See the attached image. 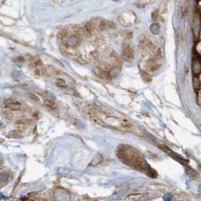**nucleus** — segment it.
Instances as JSON below:
<instances>
[{
    "mask_svg": "<svg viewBox=\"0 0 201 201\" xmlns=\"http://www.w3.org/2000/svg\"><path fill=\"white\" fill-rule=\"evenodd\" d=\"M118 155L120 158L128 166L136 169H142L144 163L143 157L133 148L129 146H121L119 147Z\"/></svg>",
    "mask_w": 201,
    "mask_h": 201,
    "instance_id": "f257e3e1",
    "label": "nucleus"
},
{
    "mask_svg": "<svg viewBox=\"0 0 201 201\" xmlns=\"http://www.w3.org/2000/svg\"><path fill=\"white\" fill-rule=\"evenodd\" d=\"M45 104L48 108H49L51 110H54L57 109V106H56V104L54 103L53 101L50 100V99H47V100H45Z\"/></svg>",
    "mask_w": 201,
    "mask_h": 201,
    "instance_id": "423d86ee",
    "label": "nucleus"
},
{
    "mask_svg": "<svg viewBox=\"0 0 201 201\" xmlns=\"http://www.w3.org/2000/svg\"><path fill=\"white\" fill-rule=\"evenodd\" d=\"M89 117H90V119L93 121V122L96 123V124H98V125L102 126V127H108V125H106V124L103 122V121H102V119H100V118H99L97 115H95L94 113L89 112Z\"/></svg>",
    "mask_w": 201,
    "mask_h": 201,
    "instance_id": "39448f33",
    "label": "nucleus"
},
{
    "mask_svg": "<svg viewBox=\"0 0 201 201\" xmlns=\"http://www.w3.org/2000/svg\"><path fill=\"white\" fill-rule=\"evenodd\" d=\"M57 85L61 88H65L66 87V82L63 80V79H58L57 82Z\"/></svg>",
    "mask_w": 201,
    "mask_h": 201,
    "instance_id": "0eeeda50",
    "label": "nucleus"
},
{
    "mask_svg": "<svg viewBox=\"0 0 201 201\" xmlns=\"http://www.w3.org/2000/svg\"><path fill=\"white\" fill-rule=\"evenodd\" d=\"M4 105L6 109L11 111L20 110L22 107V104L15 99H5L4 100Z\"/></svg>",
    "mask_w": 201,
    "mask_h": 201,
    "instance_id": "f03ea898",
    "label": "nucleus"
},
{
    "mask_svg": "<svg viewBox=\"0 0 201 201\" xmlns=\"http://www.w3.org/2000/svg\"><path fill=\"white\" fill-rule=\"evenodd\" d=\"M31 122H32V121L29 118H22V119L17 121L16 126L19 130H23V129L26 128V127L30 125Z\"/></svg>",
    "mask_w": 201,
    "mask_h": 201,
    "instance_id": "20e7f679",
    "label": "nucleus"
},
{
    "mask_svg": "<svg viewBox=\"0 0 201 201\" xmlns=\"http://www.w3.org/2000/svg\"><path fill=\"white\" fill-rule=\"evenodd\" d=\"M123 57L125 60H130L133 57V49L129 45H125L123 48Z\"/></svg>",
    "mask_w": 201,
    "mask_h": 201,
    "instance_id": "7ed1b4c3",
    "label": "nucleus"
}]
</instances>
